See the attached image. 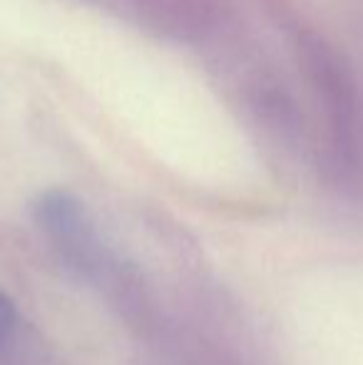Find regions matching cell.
Listing matches in <instances>:
<instances>
[{
    "label": "cell",
    "mask_w": 363,
    "mask_h": 365,
    "mask_svg": "<svg viewBox=\"0 0 363 365\" xmlns=\"http://www.w3.org/2000/svg\"><path fill=\"white\" fill-rule=\"evenodd\" d=\"M296 48L331 125L336 132L346 135L356 120V87L344 60H339V53L324 38L304 30L296 35Z\"/></svg>",
    "instance_id": "6da1fadb"
},
{
    "label": "cell",
    "mask_w": 363,
    "mask_h": 365,
    "mask_svg": "<svg viewBox=\"0 0 363 365\" xmlns=\"http://www.w3.org/2000/svg\"><path fill=\"white\" fill-rule=\"evenodd\" d=\"M147 28L177 43H197L214 28L212 0H130Z\"/></svg>",
    "instance_id": "7a4b0ae2"
},
{
    "label": "cell",
    "mask_w": 363,
    "mask_h": 365,
    "mask_svg": "<svg viewBox=\"0 0 363 365\" xmlns=\"http://www.w3.org/2000/svg\"><path fill=\"white\" fill-rule=\"evenodd\" d=\"M35 221L55 236L58 241L65 244H75V241L88 236V217H85V207L80 204L78 197L70 192H45L33 207Z\"/></svg>",
    "instance_id": "3957f363"
},
{
    "label": "cell",
    "mask_w": 363,
    "mask_h": 365,
    "mask_svg": "<svg viewBox=\"0 0 363 365\" xmlns=\"http://www.w3.org/2000/svg\"><path fill=\"white\" fill-rule=\"evenodd\" d=\"M15 328V306L8 293L0 291V338H5Z\"/></svg>",
    "instance_id": "277c9868"
}]
</instances>
